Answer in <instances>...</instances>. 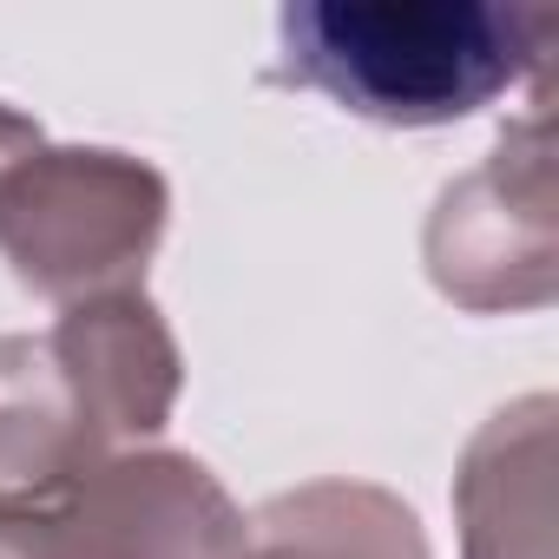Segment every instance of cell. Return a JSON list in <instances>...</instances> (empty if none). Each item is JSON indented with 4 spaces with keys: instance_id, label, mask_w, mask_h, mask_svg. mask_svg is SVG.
Wrapping results in <instances>:
<instances>
[{
    "instance_id": "cell-1",
    "label": "cell",
    "mask_w": 559,
    "mask_h": 559,
    "mask_svg": "<svg viewBox=\"0 0 559 559\" xmlns=\"http://www.w3.org/2000/svg\"><path fill=\"white\" fill-rule=\"evenodd\" d=\"M552 8L493 0H297L276 14V80L369 126H454L552 67Z\"/></svg>"
},
{
    "instance_id": "cell-2",
    "label": "cell",
    "mask_w": 559,
    "mask_h": 559,
    "mask_svg": "<svg viewBox=\"0 0 559 559\" xmlns=\"http://www.w3.org/2000/svg\"><path fill=\"white\" fill-rule=\"evenodd\" d=\"M165 217V171L112 145H40L0 178V257L21 276V290L60 310L145 290Z\"/></svg>"
},
{
    "instance_id": "cell-3",
    "label": "cell",
    "mask_w": 559,
    "mask_h": 559,
    "mask_svg": "<svg viewBox=\"0 0 559 559\" xmlns=\"http://www.w3.org/2000/svg\"><path fill=\"white\" fill-rule=\"evenodd\" d=\"M559 139H552V67L533 73V106L500 145L461 171L421 230L428 284L467 317L546 310L559 297Z\"/></svg>"
},
{
    "instance_id": "cell-4",
    "label": "cell",
    "mask_w": 559,
    "mask_h": 559,
    "mask_svg": "<svg viewBox=\"0 0 559 559\" xmlns=\"http://www.w3.org/2000/svg\"><path fill=\"white\" fill-rule=\"evenodd\" d=\"M14 559H237L243 507L178 448H126L80 474L47 513L0 526Z\"/></svg>"
},
{
    "instance_id": "cell-5",
    "label": "cell",
    "mask_w": 559,
    "mask_h": 559,
    "mask_svg": "<svg viewBox=\"0 0 559 559\" xmlns=\"http://www.w3.org/2000/svg\"><path fill=\"white\" fill-rule=\"evenodd\" d=\"M47 336L67 356V369H73V382H80L112 454L152 448L165 435L178 389H185V356H178V336L145 290L67 304Z\"/></svg>"
},
{
    "instance_id": "cell-6",
    "label": "cell",
    "mask_w": 559,
    "mask_h": 559,
    "mask_svg": "<svg viewBox=\"0 0 559 559\" xmlns=\"http://www.w3.org/2000/svg\"><path fill=\"white\" fill-rule=\"evenodd\" d=\"M106 454L53 336H0V526L47 513Z\"/></svg>"
},
{
    "instance_id": "cell-7",
    "label": "cell",
    "mask_w": 559,
    "mask_h": 559,
    "mask_svg": "<svg viewBox=\"0 0 559 559\" xmlns=\"http://www.w3.org/2000/svg\"><path fill=\"white\" fill-rule=\"evenodd\" d=\"M552 395L480 421L454 467L461 559H552Z\"/></svg>"
},
{
    "instance_id": "cell-8",
    "label": "cell",
    "mask_w": 559,
    "mask_h": 559,
    "mask_svg": "<svg viewBox=\"0 0 559 559\" xmlns=\"http://www.w3.org/2000/svg\"><path fill=\"white\" fill-rule=\"evenodd\" d=\"M237 559H428L415 507L376 480H304L243 520Z\"/></svg>"
},
{
    "instance_id": "cell-9",
    "label": "cell",
    "mask_w": 559,
    "mask_h": 559,
    "mask_svg": "<svg viewBox=\"0 0 559 559\" xmlns=\"http://www.w3.org/2000/svg\"><path fill=\"white\" fill-rule=\"evenodd\" d=\"M47 145V132H40V119H27L21 106H8V99H0V178H8L21 158H34Z\"/></svg>"
},
{
    "instance_id": "cell-10",
    "label": "cell",
    "mask_w": 559,
    "mask_h": 559,
    "mask_svg": "<svg viewBox=\"0 0 559 559\" xmlns=\"http://www.w3.org/2000/svg\"><path fill=\"white\" fill-rule=\"evenodd\" d=\"M0 559H14V552H8V546H0Z\"/></svg>"
}]
</instances>
